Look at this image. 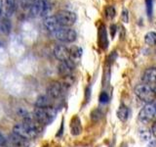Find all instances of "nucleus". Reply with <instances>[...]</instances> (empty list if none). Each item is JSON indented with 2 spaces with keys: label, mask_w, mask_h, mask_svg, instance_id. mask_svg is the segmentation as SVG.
<instances>
[{
  "label": "nucleus",
  "mask_w": 156,
  "mask_h": 147,
  "mask_svg": "<svg viewBox=\"0 0 156 147\" xmlns=\"http://www.w3.org/2000/svg\"><path fill=\"white\" fill-rule=\"evenodd\" d=\"M62 88L63 85L62 83L58 81L52 82L47 88V95L51 97L52 99H57V98H58L62 94Z\"/></svg>",
  "instance_id": "6e6552de"
},
{
  "label": "nucleus",
  "mask_w": 156,
  "mask_h": 147,
  "mask_svg": "<svg viewBox=\"0 0 156 147\" xmlns=\"http://www.w3.org/2000/svg\"><path fill=\"white\" fill-rule=\"evenodd\" d=\"M69 54H70V59L73 63L76 64L80 61L81 59V56H82V48L78 47V46H75L73 45L69 48Z\"/></svg>",
  "instance_id": "2eb2a0df"
},
{
  "label": "nucleus",
  "mask_w": 156,
  "mask_h": 147,
  "mask_svg": "<svg viewBox=\"0 0 156 147\" xmlns=\"http://www.w3.org/2000/svg\"><path fill=\"white\" fill-rule=\"evenodd\" d=\"M8 142L11 147H28L29 146V140L23 138V137L17 135L16 134H10Z\"/></svg>",
  "instance_id": "1a4fd4ad"
},
{
  "label": "nucleus",
  "mask_w": 156,
  "mask_h": 147,
  "mask_svg": "<svg viewBox=\"0 0 156 147\" xmlns=\"http://www.w3.org/2000/svg\"><path fill=\"white\" fill-rule=\"evenodd\" d=\"M7 145V139L5 138V136L0 134V147H5Z\"/></svg>",
  "instance_id": "bb28decb"
},
{
  "label": "nucleus",
  "mask_w": 156,
  "mask_h": 147,
  "mask_svg": "<svg viewBox=\"0 0 156 147\" xmlns=\"http://www.w3.org/2000/svg\"><path fill=\"white\" fill-rule=\"evenodd\" d=\"M141 81L145 85H148L151 86V85H156V68L151 67L146 69L144 72Z\"/></svg>",
  "instance_id": "9d476101"
},
{
  "label": "nucleus",
  "mask_w": 156,
  "mask_h": 147,
  "mask_svg": "<svg viewBox=\"0 0 156 147\" xmlns=\"http://www.w3.org/2000/svg\"><path fill=\"white\" fill-rule=\"evenodd\" d=\"M151 134H153L154 137H156V122L152 125V127H151Z\"/></svg>",
  "instance_id": "cd10ccee"
},
{
  "label": "nucleus",
  "mask_w": 156,
  "mask_h": 147,
  "mask_svg": "<svg viewBox=\"0 0 156 147\" xmlns=\"http://www.w3.org/2000/svg\"><path fill=\"white\" fill-rule=\"evenodd\" d=\"M11 28H12L11 22H10L8 19H3L2 21L0 22V32L2 33H5V34L9 33L10 31H11Z\"/></svg>",
  "instance_id": "6ab92c4d"
},
{
  "label": "nucleus",
  "mask_w": 156,
  "mask_h": 147,
  "mask_svg": "<svg viewBox=\"0 0 156 147\" xmlns=\"http://www.w3.org/2000/svg\"><path fill=\"white\" fill-rule=\"evenodd\" d=\"M35 107L36 108H48L52 107V98L48 95H40L37 97L35 101Z\"/></svg>",
  "instance_id": "4468645a"
},
{
  "label": "nucleus",
  "mask_w": 156,
  "mask_h": 147,
  "mask_svg": "<svg viewBox=\"0 0 156 147\" xmlns=\"http://www.w3.org/2000/svg\"><path fill=\"white\" fill-rule=\"evenodd\" d=\"M140 139L141 140H144V141H148L150 138H151V134H150V131L147 130H140Z\"/></svg>",
  "instance_id": "4be33fe9"
},
{
  "label": "nucleus",
  "mask_w": 156,
  "mask_h": 147,
  "mask_svg": "<svg viewBox=\"0 0 156 147\" xmlns=\"http://www.w3.org/2000/svg\"><path fill=\"white\" fill-rule=\"evenodd\" d=\"M101 117H102V113L100 109H95L91 113V119L93 122H98L101 119Z\"/></svg>",
  "instance_id": "412c9836"
},
{
  "label": "nucleus",
  "mask_w": 156,
  "mask_h": 147,
  "mask_svg": "<svg viewBox=\"0 0 156 147\" xmlns=\"http://www.w3.org/2000/svg\"><path fill=\"white\" fill-rule=\"evenodd\" d=\"M99 100H100V103H101V104H106V103L109 102V96L106 92L104 91L100 94Z\"/></svg>",
  "instance_id": "b1692460"
},
{
  "label": "nucleus",
  "mask_w": 156,
  "mask_h": 147,
  "mask_svg": "<svg viewBox=\"0 0 156 147\" xmlns=\"http://www.w3.org/2000/svg\"><path fill=\"white\" fill-rule=\"evenodd\" d=\"M43 24H44V27H45V28L47 29V31L49 32H51L52 34L62 28L61 24H58L56 16H47L45 19H44Z\"/></svg>",
  "instance_id": "423d86ee"
},
{
  "label": "nucleus",
  "mask_w": 156,
  "mask_h": 147,
  "mask_svg": "<svg viewBox=\"0 0 156 147\" xmlns=\"http://www.w3.org/2000/svg\"><path fill=\"white\" fill-rule=\"evenodd\" d=\"M99 44L100 46L105 50L108 46V40H107V36H106V31L105 26H101L100 28V32H99Z\"/></svg>",
  "instance_id": "dca6fc26"
},
{
  "label": "nucleus",
  "mask_w": 156,
  "mask_h": 147,
  "mask_svg": "<svg viewBox=\"0 0 156 147\" xmlns=\"http://www.w3.org/2000/svg\"><path fill=\"white\" fill-rule=\"evenodd\" d=\"M44 147H49V146H44Z\"/></svg>",
  "instance_id": "2f4dec72"
},
{
  "label": "nucleus",
  "mask_w": 156,
  "mask_h": 147,
  "mask_svg": "<svg viewBox=\"0 0 156 147\" xmlns=\"http://www.w3.org/2000/svg\"><path fill=\"white\" fill-rule=\"evenodd\" d=\"M144 42L150 46L156 45V32H148L144 36Z\"/></svg>",
  "instance_id": "a211bd4d"
},
{
  "label": "nucleus",
  "mask_w": 156,
  "mask_h": 147,
  "mask_svg": "<svg viewBox=\"0 0 156 147\" xmlns=\"http://www.w3.org/2000/svg\"><path fill=\"white\" fill-rule=\"evenodd\" d=\"M57 115V111L55 108L48 107V108H35L33 112V116L41 125H49L55 120Z\"/></svg>",
  "instance_id": "f257e3e1"
},
{
  "label": "nucleus",
  "mask_w": 156,
  "mask_h": 147,
  "mask_svg": "<svg viewBox=\"0 0 156 147\" xmlns=\"http://www.w3.org/2000/svg\"><path fill=\"white\" fill-rule=\"evenodd\" d=\"M155 109H156V105H155Z\"/></svg>",
  "instance_id": "72a5a7b5"
},
{
  "label": "nucleus",
  "mask_w": 156,
  "mask_h": 147,
  "mask_svg": "<svg viewBox=\"0 0 156 147\" xmlns=\"http://www.w3.org/2000/svg\"><path fill=\"white\" fill-rule=\"evenodd\" d=\"M39 1H50V0H39Z\"/></svg>",
  "instance_id": "7c9ffc66"
},
{
  "label": "nucleus",
  "mask_w": 156,
  "mask_h": 147,
  "mask_svg": "<svg viewBox=\"0 0 156 147\" xmlns=\"http://www.w3.org/2000/svg\"><path fill=\"white\" fill-rule=\"evenodd\" d=\"M155 113V106L152 104H146L139 113V120L140 122H149L154 118Z\"/></svg>",
  "instance_id": "39448f33"
},
{
  "label": "nucleus",
  "mask_w": 156,
  "mask_h": 147,
  "mask_svg": "<svg viewBox=\"0 0 156 147\" xmlns=\"http://www.w3.org/2000/svg\"><path fill=\"white\" fill-rule=\"evenodd\" d=\"M105 17L108 19V20H112L116 15V11H115V8L113 6H107L105 9Z\"/></svg>",
  "instance_id": "aec40b11"
},
{
  "label": "nucleus",
  "mask_w": 156,
  "mask_h": 147,
  "mask_svg": "<svg viewBox=\"0 0 156 147\" xmlns=\"http://www.w3.org/2000/svg\"><path fill=\"white\" fill-rule=\"evenodd\" d=\"M117 118L121 122H126L129 118V109L128 107L125 105H120L118 110H117Z\"/></svg>",
  "instance_id": "f3484780"
},
{
  "label": "nucleus",
  "mask_w": 156,
  "mask_h": 147,
  "mask_svg": "<svg viewBox=\"0 0 156 147\" xmlns=\"http://www.w3.org/2000/svg\"><path fill=\"white\" fill-rule=\"evenodd\" d=\"M5 147H7V146H5ZM9 147H11V146H9Z\"/></svg>",
  "instance_id": "473e14b6"
},
{
  "label": "nucleus",
  "mask_w": 156,
  "mask_h": 147,
  "mask_svg": "<svg viewBox=\"0 0 156 147\" xmlns=\"http://www.w3.org/2000/svg\"><path fill=\"white\" fill-rule=\"evenodd\" d=\"M121 20L123 23H128L129 22V12L128 10L126 8H124L122 10V13H121Z\"/></svg>",
  "instance_id": "393cba45"
},
{
  "label": "nucleus",
  "mask_w": 156,
  "mask_h": 147,
  "mask_svg": "<svg viewBox=\"0 0 156 147\" xmlns=\"http://www.w3.org/2000/svg\"><path fill=\"white\" fill-rule=\"evenodd\" d=\"M2 8L4 10L5 14L7 16H11L16 11L17 7V0H2L1 2Z\"/></svg>",
  "instance_id": "ddd939ff"
},
{
  "label": "nucleus",
  "mask_w": 156,
  "mask_h": 147,
  "mask_svg": "<svg viewBox=\"0 0 156 147\" xmlns=\"http://www.w3.org/2000/svg\"><path fill=\"white\" fill-rule=\"evenodd\" d=\"M54 55L55 57L60 60L61 62L69 60L70 59V54H69V48H67L65 45H57L54 48Z\"/></svg>",
  "instance_id": "0eeeda50"
},
{
  "label": "nucleus",
  "mask_w": 156,
  "mask_h": 147,
  "mask_svg": "<svg viewBox=\"0 0 156 147\" xmlns=\"http://www.w3.org/2000/svg\"><path fill=\"white\" fill-rule=\"evenodd\" d=\"M52 36L61 42L71 43L76 40L77 33L74 29H72L70 28L62 27L60 29H58L56 32H54Z\"/></svg>",
  "instance_id": "7ed1b4c3"
},
{
  "label": "nucleus",
  "mask_w": 156,
  "mask_h": 147,
  "mask_svg": "<svg viewBox=\"0 0 156 147\" xmlns=\"http://www.w3.org/2000/svg\"><path fill=\"white\" fill-rule=\"evenodd\" d=\"M1 12H2V5L0 3V15H1Z\"/></svg>",
  "instance_id": "c85d7f7f"
},
{
  "label": "nucleus",
  "mask_w": 156,
  "mask_h": 147,
  "mask_svg": "<svg viewBox=\"0 0 156 147\" xmlns=\"http://www.w3.org/2000/svg\"><path fill=\"white\" fill-rule=\"evenodd\" d=\"M55 16L58 20V24H61V27H65V28L71 27L72 24H74V23L77 20L76 14L72 11H68V10L58 11Z\"/></svg>",
  "instance_id": "20e7f679"
},
{
  "label": "nucleus",
  "mask_w": 156,
  "mask_h": 147,
  "mask_svg": "<svg viewBox=\"0 0 156 147\" xmlns=\"http://www.w3.org/2000/svg\"><path fill=\"white\" fill-rule=\"evenodd\" d=\"M146 3V12H147V16L150 18L152 16L153 12V1L152 0H145Z\"/></svg>",
  "instance_id": "5701e85b"
},
{
  "label": "nucleus",
  "mask_w": 156,
  "mask_h": 147,
  "mask_svg": "<svg viewBox=\"0 0 156 147\" xmlns=\"http://www.w3.org/2000/svg\"><path fill=\"white\" fill-rule=\"evenodd\" d=\"M75 67V64L73 63L71 60H66L61 62V64L58 65V73L62 76L68 77L73 71V69Z\"/></svg>",
  "instance_id": "9b49d317"
},
{
  "label": "nucleus",
  "mask_w": 156,
  "mask_h": 147,
  "mask_svg": "<svg viewBox=\"0 0 156 147\" xmlns=\"http://www.w3.org/2000/svg\"><path fill=\"white\" fill-rule=\"evenodd\" d=\"M155 86L153 87V90H154V92H155V95H156V85H154Z\"/></svg>",
  "instance_id": "c756f323"
},
{
  "label": "nucleus",
  "mask_w": 156,
  "mask_h": 147,
  "mask_svg": "<svg viewBox=\"0 0 156 147\" xmlns=\"http://www.w3.org/2000/svg\"><path fill=\"white\" fill-rule=\"evenodd\" d=\"M134 91H135V94L138 96L141 101L147 103V104H150L151 102H153L156 97L153 87H151L148 85H145V83L138 85L135 87Z\"/></svg>",
  "instance_id": "f03ea898"
},
{
  "label": "nucleus",
  "mask_w": 156,
  "mask_h": 147,
  "mask_svg": "<svg viewBox=\"0 0 156 147\" xmlns=\"http://www.w3.org/2000/svg\"><path fill=\"white\" fill-rule=\"evenodd\" d=\"M109 29H110V36H111V38H113L115 36V33L117 32V27L115 26V24H110L109 27Z\"/></svg>",
  "instance_id": "a878e982"
},
{
  "label": "nucleus",
  "mask_w": 156,
  "mask_h": 147,
  "mask_svg": "<svg viewBox=\"0 0 156 147\" xmlns=\"http://www.w3.org/2000/svg\"><path fill=\"white\" fill-rule=\"evenodd\" d=\"M82 132L81 120L78 116H74L70 121V134L74 136L79 135Z\"/></svg>",
  "instance_id": "f8f14e48"
}]
</instances>
